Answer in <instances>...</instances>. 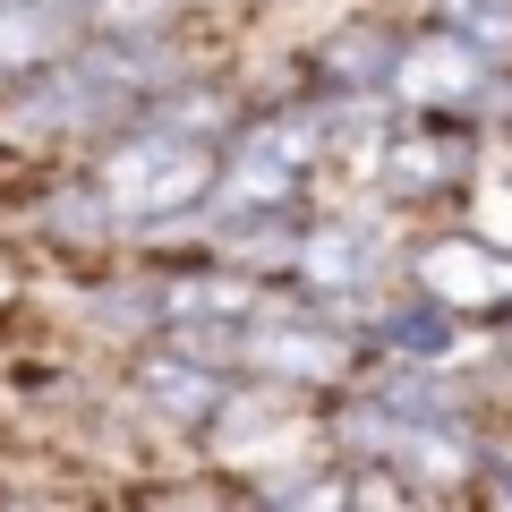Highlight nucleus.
Instances as JSON below:
<instances>
[{
    "label": "nucleus",
    "instance_id": "obj_1",
    "mask_svg": "<svg viewBox=\"0 0 512 512\" xmlns=\"http://www.w3.org/2000/svg\"><path fill=\"white\" fill-rule=\"evenodd\" d=\"M214 146H197V137H171V128H128L120 146L103 154V171H94V197L111 205V222H180L205 205V188H214Z\"/></svg>",
    "mask_w": 512,
    "mask_h": 512
},
{
    "label": "nucleus",
    "instance_id": "obj_2",
    "mask_svg": "<svg viewBox=\"0 0 512 512\" xmlns=\"http://www.w3.org/2000/svg\"><path fill=\"white\" fill-rule=\"evenodd\" d=\"M495 77H504V60L436 18L427 35H410L402 52H393V103L436 111V120H487L495 111Z\"/></svg>",
    "mask_w": 512,
    "mask_h": 512
},
{
    "label": "nucleus",
    "instance_id": "obj_3",
    "mask_svg": "<svg viewBox=\"0 0 512 512\" xmlns=\"http://www.w3.org/2000/svg\"><path fill=\"white\" fill-rule=\"evenodd\" d=\"M478 180V120H436V111H410V120L384 128L376 146V188L384 197H453Z\"/></svg>",
    "mask_w": 512,
    "mask_h": 512
},
{
    "label": "nucleus",
    "instance_id": "obj_4",
    "mask_svg": "<svg viewBox=\"0 0 512 512\" xmlns=\"http://www.w3.org/2000/svg\"><path fill=\"white\" fill-rule=\"evenodd\" d=\"M410 282L461 316H512V239L495 231H444L410 248Z\"/></svg>",
    "mask_w": 512,
    "mask_h": 512
},
{
    "label": "nucleus",
    "instance_id": "obj_5",
    "mask_svg": "<svg viewBox=\"0 0 512 512\" xmlns=\"http://www.w3.org/2000/svg\"><path fill=\"white\" fill-rule=\"evenodd\" d=\"M231 367H256V376L291 384V393H308V384H333L350 367V342L333 325H316V316H239V350Z\"/></svg>",
    "mask_w": 512,
    "mask_h": 512
},
{
    "label": "nucleus",
    "instance_id": "obj_6",
    "mask_svg": "<svg viewBox=\"0 0 512 512\" xmlns=\"http://www.w3.org/2000/svg\"><path fill=\"white\" fill-rule=\"evenodd\" d=\"M291 274L308 282L316 299H359V291H376V274H384V239L367 231V222H350V214L308 222L299 248H291Z\"/></svg>",
    "mask_w": 512,
    "mask_h": 512
},
{
    "label": "nucleus",
    "instance_id": "obj_7",
    "mask_svg": "<svg viewBox=\"0 0 512 512\" xmlns=\"http://www.w3.org/2000/svg\"><path fill=\"white\" fill-rule=\"evenodd\" d=\"M86 35L77 0H0V77H35Z\"/></svg>",
    "mask_w": 512,
    "mask_h": 512
},
{
    "label": "nucleus",
    "instance_id": "obj_8",
    "mask_svg": "<svg viewBox=\"0 0 512 512\" xmlns=\"http://www.w3.org/2000/svg\"><path fill=\"white\" fill-rule=\"evenodd\" d=\"M146 402L163 410L171 427H214L222 402H231V384H222L214 359H197V350H163V359H146Z\"/></svg>",
    "mask_w": 512,
    "mask_h": 512
},
{
    "label": "nucleus",
    "instance_id": "obj_9",
    "mask_svg": "<svg viewBox=\"0 0 512 512\" xmlns=\"http://www.w3.org/2000/svg\"><path fill=\"white\" fill-rule=\"evenodd\" d=\"M461 342H470V316L444 308V299H427V291L410 299V308L376 316V350H393V359H419V367L461 359Z\"/></svg>",
    "mask_w": 512,
    "mask_h": 512
},
{
    "label": "nucleus",
    "instance_id": "obj_10",
    "mask_svg": "<svg viewBox=\"0 0 512 512\" xmlns=\"http://www.w3.org/2000/svg\"><path fill=\"white\" fill-rule=\"evenodd\" d=\"M393 52L402 43L384 35V26H350V35L325 43V86L342 103H376V94H393Z\"/></svg>",
    "mask_w": 512,
    "mask_h": 512
},
{
    "label": "nucleus",
    "instance_id": "obj_11",
    "mask_svg": "<svg viewBox=\"0 0 512 512\" xmlns=\"http://www.w3.org/2000/svg\"><path fill=\"white\" fill-rule=\"evenodd\" d=\"M128 120H137V128H171V137H197V146H222V137H231V94H214V86H197V77H180V86L146 94Z\"/></svg>",
    "mask_w": 512,
    "mask_h": 512
},
{
    "label": "nucleus",
    "instance_id": "obj_12",
    "mask_svg": "<svg viewBox=\"0 0 512 512\" xmlns=\"http://www.w3.org/2000/svg\"><path fill=\"white\" fill-rule=\"evenodd\" d=\"M436 18L453 26V35L487 43L495 60H512V0H436Z\"/></svg>",
    "mask_w": 512,
    "mask_h": 512
},
{
    "label": "nucleus",
    "instance_id": "obj_13",
    "mask_svg": "<svg viewBox=\"0 0 512 512\" xmlns=\"http://www.w3.org/2000/svg\"><path fill=\"white\" fill-rule=\"evenodd\" d=\"M478 487H487V504H512V453H487V461H478Z\"/></svg>",
    "mask_w": 512,
    "mask_h": 512
}]
</instances>
